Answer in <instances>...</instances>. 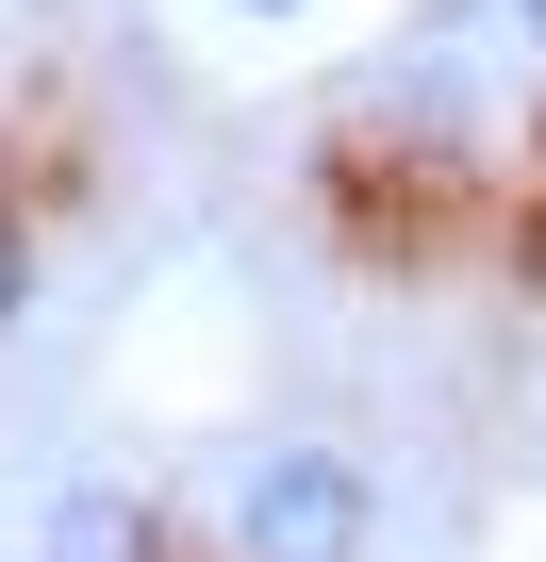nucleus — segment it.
<instances>
[{"label":"nucleus","instance_id":"f257e3e1","mask_svg":"<svg viewBox=\"0 0 546 562\" xmlns=\"http://www.w3.org/2000/svg\"><path fill=\"white\" fill-rule=\"evenodd\" d=\"M381 546V480L348 447H248L232 480V562H365Z\"/></svg>","mask_w":546,"mask_h":562},{"label":"nucleus","instance_id":"f03ea898","mask_svg":"<svg viewBox=\"0 0 546 562\" xmlns=\"http://www.w3.org/2000/svg\"><path fill=\"white\" fill-rule=\"evenodd\" d=\"M34 562H149V513H133L116 480H67V496L34 513Z\"/></svg>","mask_w":546,"mask_h":562},{"label":"nucleus","instance_id":"7ed1b4c3","mask_svg":"<svg viewBox=\"0 0 546 562\" xmlns=\"http://www.w3.org/2000/svg\"><path fill=\"white\" fill-rule=\"evenodd\" d=\"M18 315H34V215L0 199V331H18Z\"/></svg>","mask_w":546,"mask_h":562},{"label":"nucleus","instance_id":"20e7f679","mask_svg":"<svg viewBox=\"0 0 546 562\" xmlns=\"http://www.w3.org/2000/svg\"><path fill=\"white\" fill-rule=\"evenodd\" d=\"M248 18H315V0H248Z\"/></svg>","mask_w":546,"mask_h":562},{"label":"nucleus","instance_id":"39448f33","mask_svg":"<svg viewBox=\"0 0 546 562\" xmlns=\"http://www.w3.org/2000/svg\"><path fill=\"white\" fill-rule=\"evenodd\" d=\"M530 34H546V0H530Z\"/></svg>","mask_w":546,"mask_h":562}]
</instances>
